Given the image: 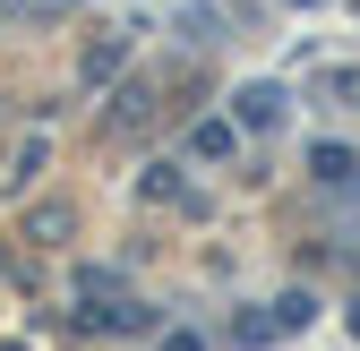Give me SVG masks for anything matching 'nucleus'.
Instances as JSON below:
<instances>
[{"label": "nucleus", "mask_w": 360, "mask_h": 351, "mask_svg": "<svg viewBox=\"0 0 360 351\" xmlns=\"http://www.w3.org/2000/svg\"><path fill=\"white\" fill-rule=\"evenodd\" d=\"M309 171H318L326 189H343L352 171H360V154H352V146H309Z\"/></svg>", "instance_id": "5"}, {"label": "nucleus", "mask_w": 360, "mask_h": 351, "mask_svg": "<svg viewBox=\"0 0 360 351\" xmlns=\"http://www.w3.org/2000/svg\"><path fill=\"white\" fill-rule=\"evenodd\" d=\"M138 197H155V206H172V197H189V189H180V163H146V180H138Z\"/></svg>", "instance_id": "6"}, {"label": "nucleus", "mask_w": 360, "mask_h": 351, "mask_svg": "<svg viewBox=\"0 0 360 351\" xmlns=\"http://www.w3.org/2000/svg\"><path fill=\"white\" fill-rule=\"evenodd\" d=\"M232 146H240V128H232V120H198V128H189V154H198V163H223Z\"/></svg>", "instance_id": "4"}, {"label": "nucleus", "mask_w": 360, "mask_h": 351, "mask_svg": "<svg viewBox=\"0 0 360 351\" xmlns=\"http://www.w3.org/2000/svg\"><path fill=\"white\" fill-rule=\"evenodd\" d=\"M232 103H240V120H232V128H283V103H292V95H283L275 77H257V86H240Z\"/></svg>", "instance_id": "3"}, {"label": "nucleus", "mask_w": 360, "mask_h": 351, "mask_svg": "<svg viewBox=\"0 0 360 351\" xmlns=\"http://www.w3.org/2000/svg\"><path fill=\"white\" fill-rule=\"evenodd\" d=\"M34 171H43V138H26V146H18V171H9V189H26Z\"/></svg>", "instance_id": "11"}, {"label": "nucleus", "mask_w": 360, "mask_h": 351, "mask_svg": "<svg viewBox=\"0 0 360 351\" xmlns=\"http://www.w3.org/2000/svg\"><path fill=\"white\" fill-rule=\"evenodd\" d=\"M77 334H155V309H138V300H103V309H77Z\"/></svg>", "instance_id": "2"}, {"label": "nucleus", "mask_w": 360, "mask_h": 351, "mask_svg": "<svg viewBox=\"0 0 360 351\" xmlns=\"http://www.w3.org/2000/svg\"><path fill=\"white\" fill-rule=\"evenodd\" d=\"M326 95H335V103H352V112H360V69H326Z\"/></svg>", "instance_id": "10"}, {"label": "nucleus", "mask_w": 360, "mask_h": 351, "mask_svg": "<svg viewBox=\"0 0 360 351\" xmlns=\"http://www.w3.org/2000/svg\"><path fill=\"white\" fill-rule=\"evenodd\" d=\"M120 52H129V43H103V52H86V86H103V77L120 69Z\"/></svg>", "instance_id": "9"}, {"label": "nucleus", "mask_w": 360, "mask_h": 351, "mask_svg": "<svg viewBox=\"0 0 360 351\" xmlns=\"http://www.w3.org/2000/svg\"><path fill=\"white\" fill-rule=\"evenodd\" d=\"M60 9H77V0H18V18H60Z\"/></svg>", "instance_id": "12"}, {"label": "nucleus", "mask_w": 360, "mask_h": 351, "mask_svg": "<svg viewBox=\"0 0 360 351\" xmlns=\"http://www.w3.org/2000/svg\"><path fill=\"white\" fill-rule=\"evenodd\" d=\"M26 232H34V240H60V232H69V206H34Z\"/></svg>", "instance_id": "7"}, {"label": "nucleus", "mask_w": 360, "mask_h": 351, "mask_svg": "<svg viewBox=\"0 0 360 351\" xmlns=\"http://www.w3.org/2000/svg\"><path fill=\"white\" fill-rule=\"evenodd\" d=\"M146 95H155L146 77H138V86H120V112H112V128H129V120H146Z\"/></svg>", "instance_id": "8"}, {"label": "nucleus", "mask_w": 360, "mask_h": 351, "mask_svg": "<svg viewBox=\"0 0 360 351\" xmlns=\"http://www.w3.org/2000/svg\"><path fill=\"white\" fill-rule=\"evenodd\" d=\"M309 317H318V300H309V291H283L275 309H249V317L232 326V343H249V351H257V343H283V334H300Z\"/></svg>", "instance_id": "1"}]
</instances>
